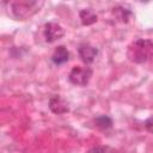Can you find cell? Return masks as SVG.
I'll list each match as a JSON object with an SVG mask.
<instances>
[{"instance_id": "obj_1", "label": "cell", "mask_w": 153, "mask_h": 153, "mask_svg": "<svg viewBox=\"0 0 153 153\" xmlns=\"http://www.w3.org/2000/svg\"><path fill=\"white\" fill-rule=\"evenodd\" d=\"M128 59L134 63H145L153 59V41L137 38L133 41L127 49Z\"/></svg>"}, {"instance_id": "obj_4", "label": "cell", "mask_w": 153, "mask_h": 153, "mask_svg": "<svg viewBox=\"0 0 153 153\" xmlns=\"http://www.w3.org/2000/svg\"><path fill=\"white\" fill-rule=\"evenodd\" d=\"M43 33H44V38L48 43H53L60 38H62L65 36V29L57 24V23H54V22H49L44 25V30H43Z\"/></svg>"}, {"instance_id": "obj_12", "label": "cell", "mask_w": 153, "mask_h": 153, "mask_svg": "<svg viewBox=\"0 0 153 153\" xmlns=\"http://www.w3.org/2000/svg\"><path fill=\"white\" fill-rule=\"evenodd\" d=\"M105 149H106V148L103 147V146H97V147H93V148L88 149L86 153H104Z\"/></svg>"}, {"instance_id": "obj_8", "label": "cell", "mask_w": 153, "mask_h": 153, "mask_svg": "<svg viewBox=\"0 0 153 153\" xmlns=\"http://www.w3.org/2000/svg\"><path fill=\"white\" fill-rule=\"evenodd\" d=\"M80 20L82 25H92L97 22V14L91 8H84L79 12Z\"/></svg>"}, {"instance_id": "obj_2", "label": "cell", "mask_w": 153, "mask_h": 153, "mask_svg": "<svg viewBox=\"0 0 153 153\" xmlns=\"http://www.w3.org/2000/svg\"><path fill=\"white\" fill-rule=\"evenodd\" d=\"M42 6H43L42 1H26V0L14 1L11 4V11L17 19L25 20L31 16H33L36 12H38Z\"/></svg>"}, {"instance_id": "obj_3", "label": "cell", "mask_w": 153, "mask_h": 153, "mask_svg": "<svg viewBox=\"0 0 153 153\" xmlns=\"http://www.w3.org/2000/svg\"><path fill=\"white\" fill-rule=\"evenodd\" d=\"M92 76V69L90 67H81V66H74L68 75L69 81L73 85L76 86H85L88 84L90 79Z\"/></svg>"}, {"instance_id": "obj_9", "label": "cell", "mask_w": 153, "mask_h": 153, "mask_svg": "<svg viewBox=\"0 0 153 153\" xmlns=\"http://www.w3.org/2000/svg\"><path fill=\"white\" fill-rule=\"evenodd\" d=\"M94 124L100 129H110L112 127V120L108 115H102L94 118Z\"/></svg>"}, {"instance_id": "obj_10", "label": "cell", "mask_w": 153, "mask_h": 153, "mask_svg": "<svg viewBox=\"0 0 153 153\" xmlns=\"http://www.w3.org/2000/svg\"><path fill=\"white\" fill-rule=\"evenodd\" d=\"M114 13H116V14H117V18L121 19V20L124 22V23H127L128 19L130 18V16H131V12H130L129 10L122 7V6L115 7V8H114Z\"/></svg>"}, {"instance_id": "obj_11", "label": "cell", "mask_w": 153, "mask_h": 153, "mask_svg": "<svg viewBox=\"0 0 153 153\" xmlns=\"http://www.w3.org/2000/svg\"><path fill=\"white\" fill-rule=\"evenodd\" d=\"M145 128L147 129V131H149V133L153 134V116H151V117H148V118L146 120V122H145Z\"/></svg>"}, {"instance_id": "obj_7", "label": "cell", "mask_w": 153, "mask_h": 153, "mask_svg": "<svg viewBox=\"0 0 153 153\" xmlns=\"http://www.w3.org/2000/svg\"><path fill=\"white\" fill-rule=\"evenodd\" d=\"M69 60V51L67 50V48L65 45H59L54 54L51 55V61L56 65V66H60V65H63L66 63L67 61Z\"/></svg>"}, {"instance_id": "obj_6", "label": "cell", "mask_w": 153, "mask_h": 153, "mask_svg": "<svg viewBox=\"0 0 153 153\" xmlns=\"http://www.w3.org/2000/svg\"><path fill=\"white\" fill-rule=\"evenodd\" d=\"M78 53H79V56L82 60V62L88 65L94 61L96 56L98 55V49L96 47L91 45L90 43H81L78 48Z\"/></svg>"}, {"instance_id": "obj_5", "label": "cell", "mask_w": 153, "mask_h": 153, "mask_svg": "<svg viewBox=\"0 0 153 153\" xmlns=\"http://www.w3.org/2000/svg\"><path fill=\"white\" fill-rule=\"evenodd\" d=\"M49 109L55 115H62L69 111V104L63 97L55 94L51 96L49 99Z\"/></svg>"}]
</instances>
